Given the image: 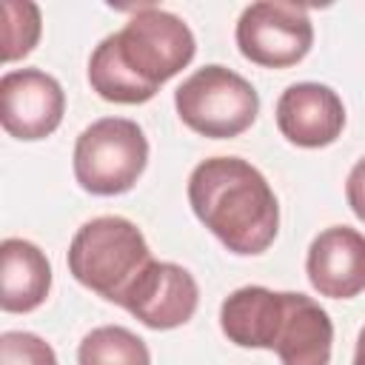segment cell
Wrapping results in <instances>:
<instances>
[{
	"label": "cell",
	"mask_w": 365,
	"mask_h": 365,
	"mask_svg": "<svg viewBox=\"0 0 365 365\" xmlns=\"http://www.w3.org/2000/svg\"><path fill=\"white\" fill-rule=\"evenodd\" d=\"M194 217L240 257L268 251L279 231V202L268 180L242 157H208L188 177Z\"/></svg>",
	"instance_id": "cell-1"
},
{
	"label": "cell",
	"mask_w": 365,
	"mask_h": 365,
	"mask_svg": "<svg viewBox=\"0 0 365 365\" xmlns=\"http://www.w3.org/2000/svg\"><path fill=\"white\" fill-rule=\"evenodd\" d=\"M151 259L143 231L131 220L114 214L80 225L68 245L71 277L108 302H120Z\"/></svg>",
	"instance_id": "cell-2"
},
{
	"label": "cell",
	"mask_w": 365,
	"mask_h": 365,
	"mask_svg": "<svg viewBox=\"0 0 365 365\" xmlns=\"http://www.w3.org/2000/svg\"><path fill=\"white\" fill-rule=\"evenodd\" d=\"M148 163V140L134 120L103 117L74 143V177L83 191L114 197L134 188Z\"/></svg>",
	"instance_id": "cell-3"
},
{
	"label": "cell",
	"mask_w": 365,
	"mask_h": 365,
	"mask_svg": "<svg viewBox=\"0 0 365 365\" xmlns=\"http://www.w3.org/2000/svg\"><path fill=\"white\" fill-rule=\"evenodd\" d=\"M180 120L211 140H231L254 125L259 114L257 88L225 66H202L174 91Z\"/></svg>",
	"instance_id": "cell-4"
},
{
	"label": "cell",
	"mask_w": 365,
	"mask_h": 365,
	"mask_svg": "<svg viewBox=\"0 0 365 365\" xmlns=\"http://www.w3.org/2000/svg\"><path fill=\"white\" fill-rule=\"evenodd\" d=\"M111 37L128 71L154 91H160L165 80L180 74L197 51L191 29L177 14L151 3L140 6Z\"/></svg>",
	"instance_id": "cell-5"
},
{
	"label": "cell",
	"mask_w": 365,
	"mask_h": 365,
	"mask_svg": "<svg viewBox=\"0 0 365 365\" xmlns=\"http://www.w3.org/2000/svg\"><path fill=\"white\" fill-rule=\"evenodd\" d=\"M240 54L265 68L297 66L314 46V26L302 6L294 3H251L237 20Z\"/></svg>",
	"instance_id": "cell-6"
},
{
	"label": "cell",
	"mask_w": 365,
	"mask_h": 365,
	"mask_svg": "<svg viewBox=\"0 0 365 365\" xmlns=\"http://www.w3.org/2000/svg\"><path fill=\"white\" fill-rule=\"evenodd\" d=\"M197 302L200 288L191 271L177 262L151 259L117 305H123L134 319H140L151 331H171L194 317Z\"/></svg>",
	"instance_id": "cell-7"
},
{
	"label": "cell",
	"mask_w": 365,
	"mask_h": 365,
	"mask_svg": "<svg viewBox=\"0 0 365 365\" xmlns=\"http://www.w3.org/2000/svg\"><path fill=\"white\" fill-rule=\"evenodd\" d=\"M63 86L40 68H14L0 77V123L14 140H43L63 123Z\"/></svg>",
	"instance_id": "cell-8"
},
{
	"label": "cell",
	"mask_w": 365,
	"mask_h": 365,
	"mask_svg": "<svg viewBox=\"0 0 365 365\" xmlns=\"http://www.w3.org/2000/svg\"><path fill=\"white\" fill-rule=\"evenodd\" d=\"M277 128L299 148H325L345 128V106L331 86L294 83L277 100Z\"/></svg>",
	"instance_id": "cell-9"
},
{
	"label": "cell",
	"mask_w": 365,
	"mask_h": 365,
	"mask_svg": "<svg viewBox=\"0 0 365 365\" xmlns=\"http://www.w3.org/2000/svg\"><path fill=\"white\" fill-rule=\"evenodd\" d=\"M308 282L319 297L351 299L365 291V234L348 225L319 231L305 257Z\"/></svg>",
	"instance_id": "cell-10"
},
{
	"label": "cell",
	"mask_w": 365,
	"mask_h": 365,
	"mask_svg": "<svg viewBox=\"0 0 365 365\" xmlns=\"http://www.w3.org/2000/svg\"><path fill=\"white\" fill-rule=\"evenodd\" d=\"M282 294L285 305L271 351H277L282 365H328L334 342V325L328 311L305 294Z\"/></svg>",
	"instance_id": "cell-11"
},
{
	"label": "cell",
	"mask_w": 365,
	"mask_h": 365,
	"mask_svg": "<svg viewBox=\"0 0 365 365\" xmlns=\"http://www.w3.org/2000/svg\"><path fill=\"white\" fill-rule=\"evenodd\" d=\"M285 294L262 285H245L228 294L220 305V328L240 348H274L282 319Z\"/></svg>",
	"instance_id": "cell-12"
},
{
	"label": "cell",
	"mask_w": 365,
	"mask_h": 365,
	"mask_svg": "<svg viewBox=\"0 0 365 365\" xmlns=\"http://www.w3.org/2000/svg\"><path fill=\"white\" fill-rule=\"evenodd\" d=\"M51 288V265L46 254L20 237H9L0 245V308L9 314H26L46 302Z\"/></svg>",
	"instance_id": "cell-13"
},
{
	"label": "cell",
	"mask_w": 365,
	"mask_h": 365,
	"mask_svg": "<svg viewBox=\"0 0 365 365\" xmlns=\"http://www.w3.org/2000/svg\"><path fill=\"white\" fill-rule=\"evenodd\" d=\"M88 83H91V88L103 100L120 103V106H140V103H148L157 94L154 88H148L145 83H140L128 71V66L117 54V46H114V37L111 34L106 40H100V46L91 51V60H88Z\"/></svg>",
	"instance_id": "cell-14"
},
{
	"label": "cell",
	"mask_w": 365,
	"mask_h": 365,
	"mask_svg": "<svg viewBox=\"0 0 365 365\" xmlns=\"http://www.w3.org/2000/svg\"><path fill=\"white\" fill-rule=\"evenodd\" d=\"M77 365H151V354L134 331L123 325H100L83 336Z\"/></svg>",
	"instance_id": "cell-15"
},
{
	"label": "cell",
	"mask_w": 365,
	"mask_h": 365,
	"mask_svg": "<svg viewBox=\"0 0 365 365\" xmlns=\"http://www.w3.org/2000/svg\"><path fill=\"white\" fill-rule=\"evenodd\" d=\"M43 31V17L37 3L29 0H3V63L26 57Z\"/></svg>",
	"instance_id": "cell-16"
},
{
	"label": "cell",
	"mask_w": 365,
	"mask_h": 365,
	"mask_svg": "<svg viewBox=\"0 0 365 365\" xmlns=\"http://www.w3.org/2000/svg\"><path fill=\"white\" fill-rule=\"evenodd\" d=\"M0 365H57L54 348L29 331H6L0 336Z\"/></svg>",
	"instance_id": "cell-17"
},
{
	"label": "cell",
	"mask_w": 365,
	"mask_h": 365,
	"mask_svg": "<svg viewBox=\"0 0 365 365\" xmlns=\"http://www.w3.org/2000/svg\"><path fill=\"white\" fill-rule=\"evenodd\" d=\"M345 200H348L354 217L365 222V157L356 160L354 168L348 171V180H345Z\"/></svg>",
	"instance_id": "cell-18"
},
{
	"label": "cell",
	"mask_w": 365,
	"mask_h": 365,
	"mask_svg": "<svg viewBox=\"0 0 365 365\" xmlns=\"http://www.w3.org/2000/svg\"><path fill=\"white\" fill-rule=\"evenodd\" d=\"M354 365H365V325L356 336V351H354Z\"/></svg>",
	"instance_id": "cell-19"
}]
</instances>
